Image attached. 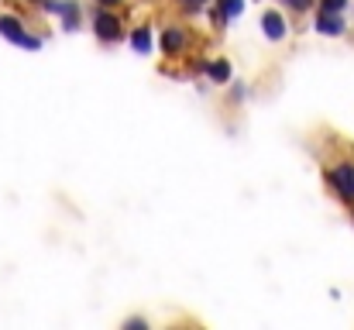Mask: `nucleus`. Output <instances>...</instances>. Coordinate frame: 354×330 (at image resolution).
Segmentation results:
<instances>
[{
  "mask_svg": "<svg viewBox=\"0 0 354 330\" xmlns=\"http://www.w3.org/2000/svg\"><path fill=\"white\" fill-rule=\"evenodd\" d=\"M0 35H3L7 42L21 45V48H31V52H38V48H41V38L28 35V31H24V24H21L17 17H10V14H0Z\"/></svg>",
  "mask_w": 354,
  "mask_h": 330,
  "instance_id": "obj_1",
  "label": "nucleus"
},
{
  "mask_svg": "<svg viewBox=\"0 0 354 330\" xmlns=\"http://www.w3.org/2000/svg\"><path fill=\"white\" fill-rule=\"evenodd\" d=\"M93 31H97L100 42H120V38H124V24H120L118 14H111V10H97Z\"/></svg>",
  "mask_w": 354,
  "mask_h": 330,
  "instance_id": "obj_2",
  "label": "nucleus"
},
{
  "mask_svg": "<svg viewBox=\"0 0 354 330\" xmlns=\"http://www.w3.org/2000/svg\"><path fill=\"white\" fill-rule=\"evenodd\" d=\"M330 186H334L344 200L354 203V162H341V165L330 169Z\"/></svg>",
  "mask_w": 354,
  "mask_h": 330,
  "instance_id": "obj_3",
  "label": "nucleus"
},
{
  "mask_svg": "<svg viewBox=\"0 0 354 330\" xmlns=\"http://www.w3.org/2000/svg\"><path fill=\"white\" fill-rule=\"evenodd\" d=\"M261 31L272 38V42H282L286 38V17L279 10H265L261 14Z\"/></svg>",
  "mask_w": 354,
  "mask_h": 330,
  "instance_id": "obj_4",
  "label": "nucleus"
},
{
  "mask_svg": "<svg viewBox=\"0 0 354 330\" xmlns=\"http://www.w3.org/2000/svg\"><path fill=\"white\" fill-rule=\"evenodd\" d=\"M317 31L320 35H327V38H337V35H344V21H341V14H317Z\"/></svg>",
  "mask_w": 354,
  "mask_h": 330,
  "instance_id": "obj_5",
  "label": "nucleus"
},
{
  "mask_svg": "<svg viewBox=\"0 0 354 330\" xmlns=\"http://www.w3.org/2000/svg\"><path fill=\"white\" fill-rule=\"evenodd\" d=\"M183 45H186V35H183V28H169V31L162 35V52H165V55H176Z\"/></svg>",
  "mask_w": 354,
  "mask_h": 330,
  "instance_id": "obj_6",
  "label": "nucleus"
},
{
  "mask_svg": "<svg viewBox=\"0 0 354 330\" xmlns=\"http://www.w3.org/2000/svg\"><path fill=\"white\" fill-rule=\"evenodd\" d=\"M207 76H210L214 83H231V62H227V59L210 62V66H207Z\"/></svg>",
  "mask_w": 354,
  "mask_h": 330,
  "instance_id": "obj_7",
  "label": "nucleus"
},
{
  "mask_svg": "<svg viewBox=\"0 0 354 330\" xmlns=\"http://www.w3.org/2000/svg\"><path fill=\"white\" fill-rule=\"evenodd\" d=\"M241 10H244V0H217V17L221 21H234Z\"/></svg>",
  "mask_w": 354,
  "mask_h": 330,
  "instance_id": "obj_8",
  "label": "nucleus"
},
{
  "mask_svg": "<svg viewBox=\"0 0 354 330\" xmlns=\"http://www.w3.org/2000/svg\"><path fill=\"white\" fill-rule=\"evenodd\" d=\"M131 45H134L138 55H148V52H151V31H148V28H138V31L131 35Z\"/></svg>",
  "mask_w": 354,
  "mask_h": 330,
  "instance_id": "obj_9",
  "label": "nucleus"
},
{
  "mask_svg": "<svg viewBox=\"0 0 354 330\" xmlns=\"http://www.w3.org/2000/svg\"><path fill=\"white\" fill-rule=\"evenodd\" d=\"M320 10L324 14H344L348 10V0H320Z\"/></svg>",
  "mask_w": 354,
  "mask_h": 330,
  "instance_id": "obj_10",
  "label": "nucleus"
},
{
  "mask_svg": "<svg viewBox=\"0 0 354 330\" xmlns=\"http://www.w3.org/2000/svg\"><path fill=\"white\" fill-rule=\"evenodd\" d=\"M286 3H289L292 10H310V7H313V0H286Z\"/></svg>",
  "mask_w": 354,
  "mask_h": 330,
  "instance_id": "obj_11",
  "label": "nucleus"
},
{
  "mask_svg": "<svg viewBox=\"0 0 354 330\" xmlns=\"http://www.w3.org/2000/svg\"><path fill=\"white\" fill-rule=\"evenodd\" d=\"M186 3H189V7H193V10H196V7H203V3H207V0H186Z\"/></svg>",
  "mask_w": 354,
  "mask_h": 330,
  "instance_id": "obj_12",
  "label": "nucleus"
},
{
  "mask_svg": "<svg viewBox=\"0 0 354 330\" xmlns=\"http://www.w3.org/2000/svg\"><path fill=\"white\" fill-rule=\"evenodd\" d=\"M97 3H104V7H118L120 0H97Z\"/></svg>",
  "mask_w": 354,
  "mask_h": 330,
  "instance_id": "obj_13",
  "label": "nucleus"
},
{
  "mask_svg": "<svg viewBox=\"0 0 354 330\" xmlns=\"http://www.w3.org/2000/svg\"><path fill=\"white\" fill-rule=\"evenodd\" d=\"M28 3H41V0H28Z\"/></svg>",
  "mask_w": 354,
  "mask_h": 330,
  "instance_id": "obj_14",
  "label": "nucleus"
}]
</instances>
